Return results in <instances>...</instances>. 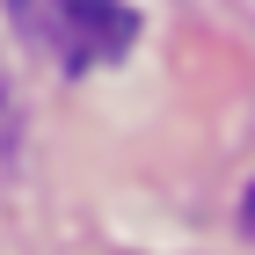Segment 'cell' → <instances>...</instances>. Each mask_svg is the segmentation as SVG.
I'll use <instances>...</instances> for the list:
<instances>
[{
  "instance_id": "obj_1",
  "label": "cell",
  "mask_w": 255,
  "mask_h": 255,
  "mask_svg": "<svg viewBox=\"0 0 255 255\" xmlns=\"http://www.w3.org/2000/svg\"><path fill=\"white\" fill-rule=\"evenodd\" d=\"M22 29L37 44H51V59L66 73H88V66H110L124 59V44H131V7L124 0H15Z\"/></svg>"
},
{
  "instance_id": "obj_2",
  "label": "cell",
  "mask_w": 255,
  "mask_h": 255,
  "mask_svg": "<svg viewBox=\"0 0 255 255\" xmlns=\"http://www.w3.org/2000/svg\"><path fill=\"white\" fill-rule=\"evenodd\" d=\"M241 226H248V241H255V182H248V197H241Z\"/></svg>"
}]
</instances>
